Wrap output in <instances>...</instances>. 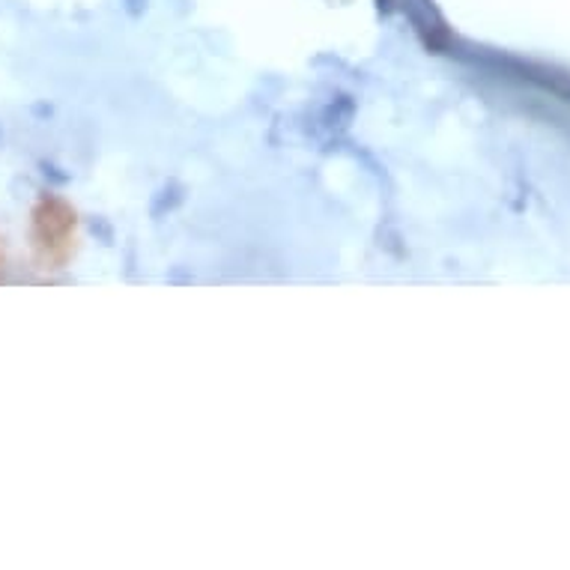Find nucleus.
<instances>
[{
	"label": "nucleus",
	"instance_id": "obj_1",
	"mask_svg": "<svg viewBox=\"0 0 570 570\" xmlns=\"http://www.w3.org/2000/svg\"><path fill=\"white\" fill-rule=\"evenodd\" d=\"M140 3H144V0H129V7H131V10H140Z\"/></svg>",
	"mask_w": 570,
	"mask_h": 570
}]
</instances>
